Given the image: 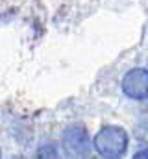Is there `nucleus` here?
<instances>
[{"instance_id":"7ed1b4c3","label":"nucleus","mask_w":148,"mask_h":159,"mask_svg":"<svg viewBox=\"0 0 148 159\" xmlns=\"http://www.w3.org/2000/svg\"><path fill=\"white\" fill-rule=\"evenodd\" d=\"M122 93L132 100H145L148 96V69H132L122 78Z\"/></svg>"},{"instance_id":"20e7f679","label":"nucleus","mask_w":148,"mask_h":159,"mask_svg":"<svg viewBox=\"0 0 148 159\" xmlns=\"http://www.w3.org/2000/svg\"><path fill=\"white\" fill-rule=\"evenodd\" d=\"M35 159H59V152L54 144H43L37 150Z\"/></svg>"},{"instance_id":"423d86ee","label":"nucleus","mask_w":148,"mask_h":159,"mask_svg":"<svg viewBox=\"0 0 148 159\" xmlns=\"http://www.w3.org/2000/svg\"><path fill=\"white\" fill-rule=\"evenodd\" d=\"M11 159H28V157H24V156H13Z\"/></svg>"},{"instance_id":"39448f33","label":"nucleus","mask_w":148,"mask_h":159,"mask_svg":"<svg viewBox=\"0 0 148 159\" xmlns=\"http://www.w3.org/2000/svg\"><path fill=\"white\" fill-rule=\"evenodd\" d=\"M132 159H148V146L146 148H143V150H139Z\"/></svg>"},{"instance_id":"f257e3e1","label":"nucleus","mask_w":148,"mask_h":159,"mask_svg":"<svg viewBox=\"0 0 148 159\" xmlns=\"http://www.w3.org/2000/svg\"><path fill=\"white\" fill-rule=\"evenodd\" d=\"M93 146L104 159H120L128 150V133L120 126H104L95 135Z\"/></svg>"},{"instance_id":"f03ea898","label":"nucleus","mask_w":148,"mask_h":159,"mask_svg":"<svg viewBox=\"0 0 148 159\" xmlns=\"http://www.w3.org/2000/svg\"><path fill=\"white\" fill-rule=\"evenodd\" d=\"M61 146L65 154L72 159H83L91 152L89 131L83 124H71L61 137Z\"/></svg>"},{"instance_id":"0eeeda50","label":"nucleus","mask_w":148,"mask_h":159,"mask_svg":"<svg viewBox=\"0 0 148 159\" xmlns=\"http://www.w3.org/2000/svg\"><path fill=\"white\" fill-rule=\"evenodd\" d=\"M0 159H2V150H0Z\"/></svg>"}]
</instances>
